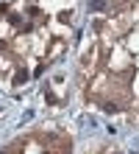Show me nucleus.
Returning <instances> with one entry per match:
<instances>
[{
  "instance_id": "f257e3e1",
  "label": "nucleus",
  "mask_w": 139,
  "mask_h": 154,
  "mask_svg": "<svg viewBox=\"0 0 139 154\" xmlns=\"http://www.w3.org/2000/svg\"><path fill=\"white\" fill-rule=\"evenodd\" d=\"M106 8V0H92V11H103Z\"/></svg>"
},
{
  "instance_id": "f03ea898",
  "label": "nucleus",
  "mask_w": 139,
  "mask_h": 154,
  "mask_svg": "<svg viewBox=\"0 0 139 154\" xmlns=\"http://www.w3.org/2000/svg\"><path fill=\"white\" fill-rule=\"evenodd\" d=\"M100 106H103V109H106V112H111V115H114V112L120 109V106H117V104H109V101H103V104H100Z\"/></svg>"
},
{
  "instance_id": "7ed1b4c3",
  "label": "nucleus",
  "mask_w": 139,
  "mask_h": 154,
  "mask_svg": "<svg viewBox=\"0 0 139 154\" xmlns=\"http://www.w3.org/2000/svg\"><path fill=\"white\" fill-rule=\"evenodd\" d=\"M3 154H6V151H3Z\"/></svg>"
}]
</instances>
